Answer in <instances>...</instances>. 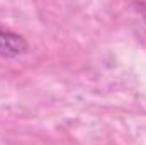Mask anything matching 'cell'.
I'll return each mask as SVG.
<instances>
[{
    "label": "cell",
    "instance_id": "obj_1",
    "mask_svg": "<svg viewBox=\"0 0 146 145\" xmlns=\"http://www.w3.org/2000/svg\"><path fill=\"white\" fill-rule=\"evenodd\" d=\"M27 50H29V44L21 34L0 28V56L15 58L24 55Z\"/></svg>",
    "mask_w": 146,
    "mask_h": 145
},
{
    "label": "cell",
    "instance_id": "obj_2",
    "mask_svg": "<svg viewBox=\"0 0 146 145\" xmlns=\"http://www.w3.org/2000/svg\"><path fill=\"white\" fill-rule=\"evenodd\" d=\"M143 12H145V15H146V3L143 5Z\"/></svg>",
    "mask_w": 146,
    "mask_h": 145
}]
</instances>
